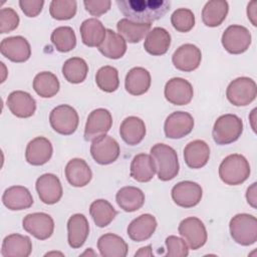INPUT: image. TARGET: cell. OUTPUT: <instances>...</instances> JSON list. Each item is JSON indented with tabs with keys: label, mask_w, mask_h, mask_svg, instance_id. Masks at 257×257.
<instances>
[{
	"label": "cell",
	"mask_w": 257,
	"mask_h": 257,
	"mask_svg": "<svg viewBox=\"0 0 257 257\" xmlns=\"http://www.w3.org/2000/svg\"><path fill=\"white\" fill-rule=\"evenodd\" d=\"M89 214L94 224L99 228H103L112 222L117 212L108 201L98 199L90 204Z\"/></svg>",
	"instance_id": "cell-38"
},
{
	"label": "cell",
	"mask_w": 257,
	"mask_h": 257,
	"mask_svg": "<svg viewBox=\"0 0 257 257\" xmlns=\"http://www.w3.org/2000/svg\"><path fill=\"white\" fill-rule=\"evenodd\" d=\"M167 253L168 257H186L189 255V247L188 244L177 236L171 235L166 239Z\"/></svg>",
	"instance_id": "cell-45"
},
{
	"label": "cell",
	"mask_w": 257,
	"mask_h": 257,
	"mask_svg": "<svg viewBox=\"0 0 257 257\" xmlns=\"http://www.w3.org/2000/svg\"><path fill=\"white\" fill-rule=\"evenodd\" d=\"M95 82L98 88H100L102 91H115L119 85L117 69L110 65L100 67L95 74Z\"/></svg>",
	"instance_id": "cell-41"
},
{
	"label": "cell",
	"mask_w": 257,
	"mask_h": 257,
	"mask_svg": "<svg viewBox=\"0 0 257 257\" xmlns=\"http://www.w3.org/2000/svg\"><path fill=\"white\" fill-rule=\"evenodd\" d=\"M156 174V165L151 155L142 153L134 157L131 163V177L140 183L150 182Z\"/></svg>",
	"instance_id": "cell-29"
},
{
	"label": "cell",
	"mask_w": 257,
	"mask_h": 257,
	"mask_svg": "<svg viewBox=\"0 0 257 257\" xmlns=\"http://www.w3.org/2000/svg\"><path fill=\"white\" fill-rule=\"evenodd\" d=\"M119 135L125 144L130 146L139 145L146 136L145 121L134 115L125 117L120 123Z\"/></svg>",
	"instance_id": "cell-28"
},
{
	"label": "cell",
	"mask_w": 257,
	"mask_h": 257,
	"mask_svg": "<svg viewBox=\"0 0 257 257\" xmlns=\"http://www.w3.org/2000/svg\"><path fill=\"white\" fill-rule=\"evenodd\" d=\"M52 44L59 52H68L76 46L74 30L69 26H59L53 30L50 36Z\"/></svg>",
	"instance_id": "cell-40"
},
{
	"label": "cell",
	"mask_w": 257,
	"mask_h": 257,
	"mask_svg": "<svg viewBox=\"0 0 257 257\" xmlns=\"http://www.w3.org/2000/svg\"><path fill=\"white\" fill-rule=\"evenodd\" d=\"M152 256L153 255V253H152V251H151V245H149V246H147V247H143V248H141L140 249V251H138V252H136V254H135V256L137 257V256Z\"/></svg>",
	"instance_id": "cell-50"
},
{
	"label": "cell",
	"mask_w": 257,
	"mask_h": 257,
	"mask_svg": "<svg viewBox=\"0 0 257 257\" xmlns=\"http://www.w3.org/2000/svg\"><path fill=\"white\" fill-rule=\"evenodd\" d=\"M229 229L232 239L242 246H249L257 241V219L253 215H235L230 220Z\"/></svg>",
	"instance_id": "cell-5"
},
{
	"label": "cell",
	"mask_w": 257,
	"mask_h": 257,
	"mask_svg": "<svg viewBox=\"0 0 257 257\" xmlns=\"http://www.w3.org/2000/svg\"><path fill=\"white\" fill-rule=\"evenodd\" d=\"M112 116L105 108L93 109L87 116L84 127V140L93 141L94 139L106 135L111 128Z\"/></svg>",
	"instance_id": "cell-12"
},
{
	"label": "cell",
	"mask_w": 257,
	"mask_h": 257,
	"mask_svg": "<svg viewBox=\"0 0 257 257\" xmlns=\"http://www.w3.org/2000/svg\"><path fill=\"white\" fill-rule=\"evenodd\" d=\"M194 128V118L187 111L172 112L165 120L164 132L168 139L178 140L188 136Z\"/></svg>",
	"instance_id": "cell-14"
},
{
	"label": "cell",
	"mask_w": 257,
	"mask_h": 257,
	"mask_svg": "<svg viewBox=\"0 0 257 257\" xmlns=\"http://www.w3.org/2000/svg\"><path fill=\"white\" fill-rule=\"evenodd\" d=\"M83 44L89 47H98L103 41L106 29L96 18L85 19L79 28Z\"/></svg>",
	"instance_id": "cell-33"
},
{
	"label": "cell",
	"mask_w": 257,
	"mask_h": 257,
	"mask_svg": "<svg viewBox=\"0 0 257 257\" xmlns=\"http://www.w3.org/2000/svg\"><path fill=\"white\" fill-rule=\"evenodd\" d=\"M35 188L40 201L47 205L56 204L63 194L60 180L54 174L50 173H46L38 177Z\"/></svg>",
	"instance_id": "cell-17"
},
{
	"label": "cell",
	"mask_w": 257,
	"mask_h": 257,
	"mask_svg": "<svg viewBox=\"0 0 257 257\" xmlns=\"http://www.w3.org/2000/svg\"><path fill=\"white\" fill-rule=\"evenodd\" d=\"M157 226V220L153 215L143 214L130 223L127 226V235L133 241L143 242L152 237Z\"/></svg>",
	"instance_id": "cell-25"
},
{
	"label": "cell",
	"mask_w": 257,
	"mask_h": 257,
	"mask_svg": "<svg viewBox=\"0 0 257 257\" xmlns=\"http://www.w3.org/2000/svg\"><path fill=\"white\" fill-rule=\"evenodd\" d=\"M97 48L105 57L118 59L126 52V41L118 33L111 29H106L105 37Z\"/></svg>",
	"instance_id": "cell-35"
},
{
	"label": "cell",
	"mask_w": 257,
	"mask_h": 257,
	"mask_svg": "<svg viewBox=\"0 0 257 257\" xmlns=\"http://www.w3.org/2000/svg\"><path fill=\"white\" fill-rule=\"evenodd\" d=\"M166 99L175 105H186L191 102L194 90L192 84L182 77H173L167 81L164 89Z\"/></svg>",
	"instance_id": "cell-16"
},
{
	"label": "cell",
	"mask_w": 257,
	"mask_h": 257,
	"mask_svg": "<svg viewBox=\"0 0 257 257\" xmlns=\"http://www.w3.org/2000/svg\"><path fill=\"white\" fill-rule=\"evenodd\" d=\"M97 248L103 257H124L127 254V244L118 235L106 233L97 240Z\"/></svg>",
	"instance_id": "cell-32"
},
{
	"label": "cell",
	"mask_w": 257,
	"mask_h": 257,
	"mask_svg": "<svg viewBox=\"0 0 257 257\" xmlns=\"http://www.w3.org/2000/svg\"><path fill=\"white\" fill-rule=\"evenodd\" d=\"M9 110L17 117L27 118L34 114L36 101L32 95L23 90L12 91L6 100Z\"/></svg>",
	"instance_id": "cell-19"
},
{
	"label": "cell",
	"mask_w": 257,
	"mask_h": 257,
	"mask_svg": "<svg viewBox=\"0 0 257 257\" xmlns=\"http://www.w3.org/2000/svg\"><path fill=\"white\" fill-rule=\"evenodd\" d=\"M250 165L246 158L239 154L227 156L219 166V177L226 185L237 186L250 176Z\"/></svg>",
	"instance_id": "cell-3"
},
{
	"label": "cell",
	"mask_w": 257,
	"mask_h": 257,
	"mask_svg": "<svg viewBox=\"0 0 257 257\" xmlns=\"http://www.w3.org/2000/svg\"><path fill=\"white\" fill-rule=\"evenodd\" d=\"M227 99L235 106H246L257 96L256 82L247 76L232 80L226 89Z\"/></svg>",
	"instance_id": "cell-6"
},
{
	"label": "cell",
	"mask_w": 257,
	"mask_h": 257,
	"mask_svg": "<svg viewBox=\"0 0 257 257\" xmlns=\"http://www.w3.org/2000/svg\"><path fill=\"white\" fill-rule=\"evenodd\" d=\"M173 27L179 32H189L195 26V15L188 8H179L171 16Z\"/></svg>",
	"instance_id": "cell-43"
},
{
	"label": "cell",
	"mask_w": 257,
	"mask_h": 257,
	"mask_svg": "<svg viewBox=\"0 0 257 257\" xmlns=\"http://www.w3.org/2000/svg\"><path fill=\"white\" fill-rule=\"evenodd\" d=\"M171 194L175 204L182 208H192L200 203L203 190L198 183L183 181L173 187Z\"/></svg>",
	"instance_id": "cell-13"
},
{
	"label": "cell",
	"mask_w": 257,
	"mask_h": 257,
	"mask_svg": "<svg viewBox=\"0 0 257 257\" xmlns=\"http://www.w3.org/2000/svg\"><path fill=\"white\" fill-rule=\"evenodd\" d=\"M33 89L44 98L54 96L60 88V83L55 74L50 71H42L35 75L33 79Z\"/></svg>",
	"instance_id": "cell-37"
},
{
	"label": "cell",
	"mask_w": 257,
	"mask_h": 257,
	"mask_svg": "<svg viewBox=\"0 0 257 257\" xmlns=\"http://www.w3.org/2000/svg\"><path fill=\"white\" fill-rule=\"evenodd\" d=\"M178 231L185 239L188 246L193 250L203 247L207 242L208 234L206 227L197 217H188L182 220Z\"/></svg>",
	"instance_id": "cell-9"
},
{
	"label": "cell",
	"mask_w": 257,
	"mask_h": 257,
	"mask_svg": "<svg viewBox=\"0 0 257 257\" xmlns=\"http://www.w3.org/2000/svg\"><path fill=\"white\" fill-rule=\"evenodd\" d=\"M151 23H138L126 18L120 19L116 24L117 32L130 43H138L150 32Z\"/></svg>",
	"instance_id": "cell-36"
},
{
	"label": "cell",
	"mask_w": 257,
	"mask_h": 257,
	"mask_svg": "<svg viewBox=\"0 0 257 257\" xmlns=\"http://www.w3.org/2000/svg\"><path fill=\"white\" fill-rule=\"evenodd\" d=\"M115 201L120 209L131 213L138 211L143 207L145 204V194L137 187L126 186L117 191Z\"/></svg>",
	"instance_id": "cell-31"
},
{
	"label": "cell",
	"mask_w": 257,
	"mask_h": 257,
	"mask_svg": "<svg viewBox=\"0 0 257 257\" xmlns=\"http://www.w3.org/2000/svg\"><path fill=\"white\" fill-rule=\"evenodd\" d=\"M210 158V148L202 140L190 142L184 149V160L191 169H201L207 165Z\"/></svg>",
	"instance_id": "cell-26"
},
{
	"label": "cell",
	"mask_w": 257,
	"mask_h": 257,
	"mask_svg": "<svg viewBox=\"0 0 257 257\" xmlns=\"http://www.w3.org/2000/svg\"><path fill=\"white\" fill-rule=\"evenodd\" d=\"M2 203L11 211H20L30 208L33 204V198L27 188L12 186L4 191Z\"/></svg>",
	"instance_id": "cell-23"
},
{
	"label": "cell",
	"mask_w": 257,
	"mask_h": 257,
	"mask_svg": "<svg viewBox=\"0 0 257 257\" xmlns=\"http://www.w3.org/2000/svg\"><path fill=\"white\" fill-rule=\"evenodd\" d=\"M256 183H253L248 189L246 193V199L250 206L256 208Z\"/></svg>",
	"instance_id": "cell-49"
},
{
	"label": "cell",
	"mask_w": 257,
	"mask_h": 257,
	"mask_svg": "<svg viewBox=\"0 0 257 257\" xmlns=\"http://www.w3.org/2000/svg\"><path fill=\"white\" fill-rule=\"evenodd\" d=\"M77 4L74 0H52L49 5V13L56 20H68L76 14Z\"/></svg>",
	"instance_id": "cell-42"
},
{
	"label": "cell",
	"mask_w": 257,
	"mask_h": 257,
	"mask_svg": "<svg viewBox=\"0 0 257 257\" xmlns=\"http://www.w3.org/2000/svg\"><path fill=\"white\" fill-rule=\"evenodd\" d=\"M32 252V242L28 236L10 234L2 242L1 255L3 257H28Z\"/></svg>",
	"instance_id": "cell-22"
},
{
	"label": "cell",
	"mask_w": 257,
	"mask_h": 257,
	"mask_svg": "<svg viewBox=\"0 0 257 257\" xmlns=\"http://www.w3.org/2000/svg\"><path fill=\"white\" fill-rule=\"evenodd\" d=\"M88 73V65L81 57H71L64 61L62 74L70 83H81L85 80Z\"/></svg>",
	"instance_id": "cell-39"
},
{
	"label": "cell",
	"mask_w": 257,
	"mask_h": 257,
	"mask_svg": "<svg viewBox=\"0 0 257 257\" xmlns=\"http://www.w3.org/2000/svg\"><path fill=\"white\" fill-rule=\"evenodd\" d=\"M120 149L118 143L110 136L103 135L94 139L90 146V154L99 165H109L117 160Z\"/></svg>",
	"instance_id": "cell-10"
},
{
	"label": "cell",
	"mask_w": 257,
	"mask_h": 257,
	"mask_svg": "<svg viewBox=\"0 0 257 257\" xmlns=\"http://www.w3.org/2000/svg\"><path fill=\"white\" fill-rule=\"evenodd\" d=\"M243 121L233 113L219 116L213 126L212 137L217 145H229L236 142L242 135Z\"/></svg>",
	"instance_id": "cell-4"
},
{
	"label": "cell",
	"mask_w": 257,
	"mask_h": 257,
	"mask_svg": "<svg viewBox=\"0 0 257 257\" xmlns=\"http://www.w3.org/2000/svg\"><path fill=\"white\" fill-rule=\"evenodd\" d=\"M247 15L248 19L252 22L254 26L257 25V1H251L247 6Z\"/></svg>",
	"instance_id": "cell-48"
},
{
	"label": "cell",
	"mask_w": 257,
	"mask_h": 257,
	"mask_svg": "<svg viewBox=\"0 0 257 257\" xmlns=\"http://www.w3.org/2000/svg\"><path fill=\"white\" fill-rule=\"evenodd\" d=\"M65 177L71 186L80 188L88 185L92 179V172L84 160L74 158L65 166Z\"/></svg>",
	"instance_id": "cell-24"
},
{
	"label": "cell",
	"mask_w": 257,
	"mask_h": 257,
	"mask_svg": "<svg viewBox=\"0 0 257 257\" xmlns=\"http://www.w3.org/2000/svg\"><path fill=\"white\" fill-rule=\"evenodd\" d=\"M53 148L50 141L44 137H37L26 147L25 159L32 166H42L52 157Z\"/></svg>",
	"instance_id": "cell-20"
},
{
	"label": "cell",
	"mask_w": 257,
	"mask_h": 257,
	"mask_svg": "<svg viewBox=\"0 0 257 257\" xmlns=\"http://www.w3.org/2000/svg\"><path fill=\"white\" fill-rule=\"evenodd\" d=\"M23 229L38 240H46L51 237L54 231V221L46 213H31L22 220Z\"/></svg>",
	"instance_id": "cell-11"
},
{
	"label": "cell",
	"mask_w": 257,
	"mask_h": 257,
	"mask_svg": "<svg viewBox=\"0 0 257 257\" xmlns=\"http://www.w3.org/2000/svg\"><path fill=\"white\" fill-rule=\"evenodd\" d=\"M43 0H20L19 6L27 17H36L43 8Z\"/></svg>",
	"instance_id": "cell-47"
},
{
	"label": "cell",
	"mask_w": 257,
	"mask_h": 257,
	"mask_svg": "<svg viewBox=\"0 0 257 257\" xmlns=\"http://www.w3.org/2000/svg\"><path fill=\"white\" fill-rule=\"evenodd\" d=\"M229 4L225 0L208 1L202 10V20L208 27H217L226 19Z\"/></svg>",
	"instance_id": "cell-34"
},
{
	"label": "cell",
	"mask_w": 257,
	"mask_h": 257,
	"mask_svg": "<svg viewBox=\"0 0 257 257\" xmlns=\"http://www.w3.org/2000/svg\"><path fill=\"white\" fill-rule=\"evenodd\" d=\"M151 156L156 165V173L161 181L173 180L179 174L180 165L177 152L166 144H156L151 149Z\"/></svg>",
	"instance_id": "cell-2"
},
{
	"label": "cell",
	"mask_w": 257,
	"mask_h": 257,
	"mask_svg": "<svg viewBox=\"0 0 257 257\" xmlns=\"http://www.w3.org/2000/svg\"><path fill=\"white\" fill-rule=\"evenodd\" d=\"M221 42L229 53L241 54L251 45V33L245 26L233 24L225 29Z\"/></svg>",
	"instance_id": "cell-8"
},
{
	"label": "cell",
	"mask_w": 257,
	"mask_h": 257,
	"mask_svg": "<svg viewBox=\"0 0 257 257\" xmlns=\"http://www.w3.org/2000/svg\"><path fill=\"white\" fill-rule=\"evenodd\" d=\"M171 45V34L163 27H155L147 34L144 42L145 50L154 56L167 53Z\"/></svg>",
	"instance_id": "cell-27"
},
{
	"label": "cell",
	"mask_w": 257,
	"mask_h": 257,
	"mask_svg": "<svg viewBox=\"0 0 257 257\" xmlns=\"http://www.w3.org/2000/svg\"><path fill=\"white\" fill-rule=\"evenodd\" d=\"M151 74L144 67H134L125 75L124 87L132 95H142L151 86Z\"/></svg>",
	"instance_id": "cell-30"
},
{
	"label": "cell",
	"mask_w": 257,
	"mask_h": 257,
	"mask_svg": "<svg viewBox=\"0 0 257 257\" xmlns=\"http://www.w3.org/2000/svg\"><path fill=\"white\" fill-rule=\"evenodd\" d=\"M89 234V224L83 214H74L67 221V240L71 248H80Z\"/></svg>",
	"instance_id": "cell-21"
},
{
	"label": "cell",
	"mask_w": 257,
	"mask_h": 257,
	"mask_svg": "<svg viewBox=\"0 0 257 257\" xmlns=\"http://www.w3.org/2000/svg\"><path fill=\"white\" fill-rule=\"evenodd\" d=\"M115 3L126 19L138 23H152L171 9V2L166 0H116Z\"/></svg>",
	"instance_id": "cell-1"
},
{
	"label": "cell",
	"mask_w": 257,
	"mask_h": 257,
	"mask_svg": "<svg viewBox=\"0 0 257 257\" xmlns=\"http://www.w3.org/2000/svg\"><path fill=\"white\" fill-rule=\"evenodd\" d=\"M51 127L63 136L72 135L79 123L78 113L69 104H60L54 107L49 114Z\"/></svg>",
	"instance_id": "cell-7"
},
{
	"label": "cell",
	"mask_w": 257,
	"mask_h": 257,
	"mask_svg": "<svg viewBox=\"0 0 257 257\" xmlns=\"http://www.w3.org/2000/svg\"><path fill=\"white\" fill-rule=\"evenodd\" d=\"M19 16L16 11L10 7L0 10V33H9L15 30L19 25Z\"/></svg>",
	"instance_id": "cell-44"
},
{
	"label": "cell",
	"mask_w": 257,
	"mask_h": 257,
	"mask_svg": "<svg viewBox=\"0 0 257 257\" xmlns=\"http://www.w3.org/2000/svg\"><path fill=\"white\" fill-rule=\"evenodd\" d=\"M202 60V52L200 48L191 43L181 45L174 52L172 61L174 66L185 72H190L199 67Z\"/></svg>",
	"instance_id": "cell-18"
},
{
	"label": "cell",
	"mask_w": 257,
	"mask_h": 257,
	"mask_svg": "<svg viewBox=\"0 0 257 257\" xmlns=\"http://www.w3.org/2000/svg\"><path fill=\"white\" fill-rule=\"evenodd\" d=\"M1 54L13 62H25L31 56L29 42L23 36H10L4 38L0 43Z\"/></svg>",
	"instance_id": "cell-15"
},
{
	"label": "cell",
	"mask_w": 257,
	"mask_h": 257,
	"mask_svg": "<svg viewBox=\"0 0 257 257\" xmlns=\"http://www.w3.org/2000/svg\"><path fill=\"white\" fill-rule=\"evenodd\" d=\"M83 5L85 10L92 16L98 17L106 13L111 6L110 0H84Z\"/></svg>",
	"instance_id": "cell-46"
}]
</instances>
